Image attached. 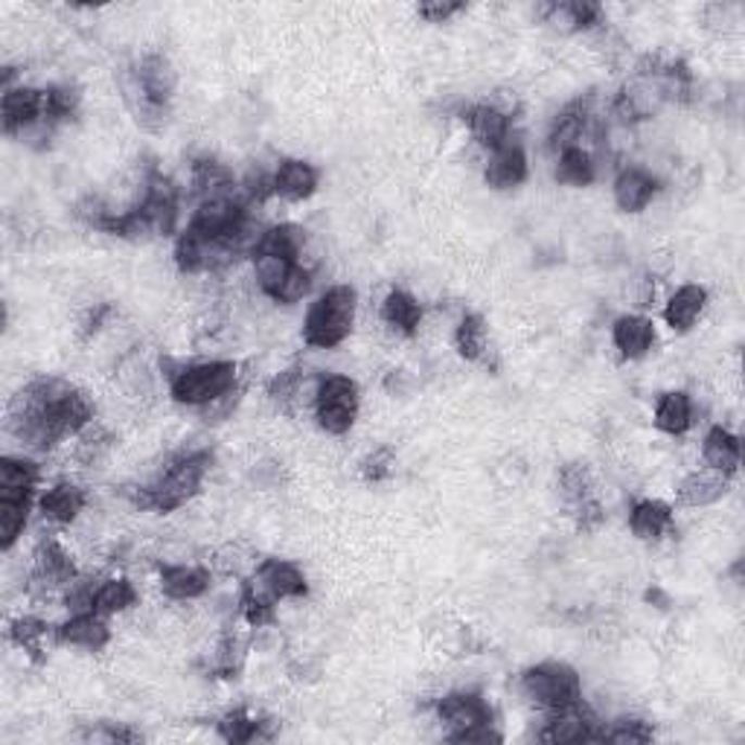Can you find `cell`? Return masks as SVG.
Wrapping results in <instances>:
<instances>
[{
    "label": "cell",
    "instance_id": "cell-36",
    "mask_svg": "<svg viewBox=\"0 0 745 745\" xmlns=\"http://www.w3.org/2000/svg\"><path fill=\"white\" fill-rule=\"evenodd\" d=\"M76 109H79V91L71 85H53L45 91V126L55 128L59 123H67Z\"/></svg>",
    "mask_w": 745,
    "mask_h": 745
},
{
    "label": "cell",
    "instance_id": "cell-33",
    "mask_svg": "<svg viewBox=\"0 0 745 745\" xmlns=\"http://www.w3.org/2000/svg\"><path fill=\"white\" fill-rule=\"evenodd\" d=\"M137 606V589L128 580H105L93 594V611L100 615H117Z\"/></svg>",
    "mask_w": 745,
    "mask_h": 745
},
{
    "label": "cell",
    "instance_id": "cell-10",
    "mask_svg": "<svg viewBox=\"0 0 745 745\" xmlns=\"http://www.w3.org/2000/svg\"><path fill=\"white\" fill-rule=\"evenodd\" d=\"M539 740H545V743H601V728L589 705L580 699L571 708L551 710Z\"/></svg>",
    "mask_w": 745,
    "mask_h": 745
},
{
    "label": "cell",
    "instance_id": "cell-27",
    "mask_svg": "<svg viewBox=\"0 0 745 745\" xmlns=\"http://www.w3.org/2000/svg\"><path fill=\"white\" fill-rule=\"evenodd\" d=\"M192 192L201 201H207L237 192V184H233V175H230L228 166H222L218 161H210V157H201V161L192 164Z\"/></svg>",
    "mask_w": 745,
    "mask_h": 745
},
{
    "label": "cell",
    "instance_id": "cell-30",
    "mask_svg": "<svg viewBox=\"0 0 745 745\" xmlns=\"http://www.w3.org/2000/svg\"><path fill=\"white\" fill-rule=\"evenodd\" d=\"M728 492V478L722 472H693L679 487V504L684 507H708Z\"/></svg>",
    "mask_w": 745,
    "mask_h": 745
},
{
    "label": "cell",
    "instance_id": "cell-46",
    "mask_svg": "<svg viewBox=\"0 0 745 745\" xmlns=\"http://www.w3.org/2000/svg\"><path fill=\"white\" fill-rule=\"evenodd\" d=\"M111 445V437L102 434V437H85L83 449H79V457H83L85 464H93V460H100L102 452H109Z\"/></svg>",
    "mask_w": 745,
    "mask_h": 745
},
{
    "label": "cell",
    "instance_id": "cell-26",
    "mask_svg": "<svg viewBox=\"0 0 745 745\" xmlns=\"http://www.w3.org/2000/svg\"><path fill=\"white\" fill-rule=\"evenodd\" d=\"M41 516L55 521V525H71L85 509V492L73 483H55L38 501Z\"/></svg>",
    "mask_w": 745,
    "mask_h": 745
},
{
    "label": "cell",
    "instance_id": "cell-42",
    "mask_svg": "<svg viewBox=\"0 0 745 745\" xmlns=\"http://www.w3.org/2000/svg\"><path fill=\"white\" fill-rule=\"evenodd\" d=\"M301 379L303 370L301 367H291V370H282L280 376H274V382L268 384V396H272L280 408L289 411V402L301 393Z\"/></svg>",
    "mask_w": 745,
    "mask_h": 745
},
{
    "label": "cell",
    "instance_id": "cell-18",
    "mask_svg": "<svg viewBox=\"0 0 745 745\" xmlns=\"http://www.w3.org/2000/svg\"><path fill=\"white\" fill-rule=\"evenodd\" d=\"M36 490H0V547L12 551L27 528L29 504Z\"/></svg>",
    "mask_w": 745,
    "mask_h": 745
},
{
    "label": "cell",
    "instance_id": "cell-29",
    "mask_svg": "<svg viewBox=\"0 0 745 745\" xmlns=\"http://www.w3.org/2000/svg\"><path fill=\"white\" fill-rule=\"evenodd\" d=\"M705 460L714 472H722L725 478L736 475L740 469V437L731 434L728 428H710L705 437Z\"/></svg>",
    "mask_w": 745,
    "mask_h": 745
},
{
    "label": "cell",
    "instance_id": "cell-17",
    "mask_svg": "<svg viewBox=\"0 0 745 745\" xmlns=\"http://www.w3.org/2000/svg\"><path fill=\"white\" fill-rule=\"evenodd\" d=\"M658 190H661L658 178H653L646 169L629 166L615 181V201L623 213H641V210L649 207V201L658 195Z\"/></svg>",
    "mask_w": 745,
    "mask_h": 745
},
{
    "label": "cell",
    "instance_id": "cell-38",
    "mask_svg": "<svg viewBox=\"0 0 745 745\" xmlns=\"http://www.w3.org/2000/svg\"><path fill=\"white\" fill-rule=\"evenodd\" d=\"M38 466L21 457L0 460V490H36Z\"/></svg>",
    "mask_w": 745,
    "mask_h": 745
},
{
    "label": "cell",
    "instance_id": "cell-28",
    "mask_svg": "<svg viewBox=\"0 0 745 745\" xmlns=\"http://www.w3.org/2000/svg\"><path fill=\"white\" fill-rule=\"evenodd\" d=\"M382 318L388 327L402 332V336H417L419 324H422V306L408 291L393 289L382 303Z\"/></svg>",
    "mask_w": 745,
    "mask_h": 745
},
{
    "label": "cell",
    "instance_id": "cell-44",
    "mask_svg": "<svg viewBox=\"0 0 745 745\" xmlns=\"http://www.w3.org/2000/svg\"><path fill=\"white\" fill-rule=\"evenodd\" d=\"M466 3H443V0H434V3H422L419 7V15L428 21V24H445L449 18H455L457 12H464Z\"/></svg>",
    "mask_w": 745,
    "mask_h": 745
},
{
    "label": "cell",
    "instance_id": "cell-19",
    "mask_svg": "<svg viewBox=\"0 0 745 745\" xmlns=\"http://www.w3.org/2000/svg\"><path fill=\"white\" fill-rule=\"evenodd\" d=\"M611 341L623 358H644L655 344V324L644 315H623L615 320Z\"/></svg>",
    "mask_w": 745,
    "mask_h": 745
},
{
    "label": "cell",
    "instance_id": "cell-35",
    "mask_svg": "<svg viewBox=\"0 0 745 745\" xmlns=\"http://www.w3.org/2000/svg\"><path fill=\"white\" fill-rule=\"evenodd\" d=\"M559 495H563L565 509L594 498V481H591L589 469L582 464H565L559 469Z\"/></svg>",
    "mask_w": 745,
    "mask_h": 745
},
{
    "label": "cell",
    "instance_id": "cell-45",
    "mask_svg": "<svg viewBox=\"0 0 745 745\" xmlns=\"http://www.w3.org/2000/svg\"><path fill=\"white\" fill-rule=\"evenodd\" d=\"M445 740H449V743H483V745H490V743H501L504 736H501L492 725H478V728H469V731H460V734H449Z\"/></svg>",
    "mask_w": 745,
    "mask_h": 745
},
{
    "label": "cell",
    "instance_id": "cell-24",
    "mask_svg": "<svg viewBox=\"0 0 745 745\" xmlns=\"http://www.w3.org/2000/svg\"><path fill=\"white\" fill-rule=\"evenodd\" d=\"M585 126H589V102L573 100L571 105H565V109L556 114L554 126H551V135H547V146L554 149L556 155H563L565 149L580 146Z\"/></svg>",
    "mask_w": 745,
    "mask_h": 745
},
{
    "label": "cell",
    "instance_id": "cell-23",
    "mask_svg": "<svg viewBox=\"0 0 745 745\" xmlns=\"http://www.w3.org/2000/svg\"><path fill=\"white\" fill-rule=\"evenodd\" d=\"M161 589L173 601H195L210 589V573L195 565H164Z\"/></svg>",
    "mask_w": 745,
    "mask_h": 745
},
{
    "label": "cell",
    "instance_id": "cell-43",
    "mask_svg": "<svg viewBox=\"0 0 745 745\" xmlns=\"http://www.w3.org/2000/svg\"><path fill=\"white\" fill-rule=\"evenodd\" d=\"M393 466H396V457H393L391 449H388V445L376 449V452H372V455L362 464L364 481H370V483L388 481V478L393 475Z\"/></svg>",
    "mask_w": 745,
    "mask_h": 745
},
{
    "label": "cell",
    "instance_id": "cell-12",
    "mask_svg": "<svg viewBox=\"0 0 745 745\" xmlns=\"http://www.w3.org/2000/svg\"><path fill=\"white\" fill-rule=\"evenodd\" d=\"M76 565L71 563V556L64 554V547L55 542V539H45L36 551V563H33V573H29V582L36 589H64V585H73L76 582Z\"/></svg>",
    "mask_w": 745,
    "mask_h": 745
},
{
    "label": "cell",
    "instance_id": "cell-13",
    "mask_svg": "<svg viewBox=\"0 0 745 745\" xmlns=\"http://www.w3.org/2000/svg\"><path fill=\"white\" fill-rule=\"evenodd\" d=\"M483 178H487V184H490L492 190H513L518 184L528 181V155H525V146L516 143V140L509 137L507 143L498 146L495 152H490Z\"/></svg>",
    "mask_w": 745,
    "mask_h": 745
},
{
    "label": "cell",
    "instance_id": "cell-21",
    "mask_svg": "<svg viewBox=\"0 0 745 745\" xmlns=\"http://www.w3.org/2000/svg\"><path fill=\"white\" fill-rule=\"evenodd\" d=\"M629 528H632V533H635L637 539L655 542V539H661L664 533L673 530V507L664 504V501L653 498L637 501L635 507H632V513H629Z\"/></svg>",
    "mask_w": 745,
    "mask_h": 745
},
{
    "label": "cell",
    "instance_id": "cell-8",
    "mask_svg": "<svg viewBox=\"0 0 745 745\" xmlns=\"http://www.w3.org/2000/svg\"><path fill=\"white\" fill-rule=\"evenodd\" d=\"M358 417V384L350 376H327L315 393V419L327 434H346Z\"/></svg>",
    "mask_w": 745,
    "mask_h": 745
},
{
    "label": "cell",
    "instance_id": "cell-47",
    "mask_svg": "<svg viewBox=\"0 0 745 745\" xmlns=\"http://www.w3.org/2000/svg\"><path fill=\"white\" fill-rule=\"evenodd\" d=\"M109 315H111L109 303H100V306H93V312L88 315V318H85V324H83V338H91L93 332H100L102 329L100 324L109 318Z\"/></svg>",
    "mask_w": 745,
    "mask_h": 745
},
{
    "label": "cell",
    "instance_id": "cell-32",
    "mask_svg": "<svg viewBox=\"0 0 745 745\" xmlns=\"http://www.w3.org/2000/svg\"><path fill=\"white\" fill-rule=\"evenodd\" d=\"M597 178V164L594 157L582 149V146H573V149H565L559 155V166H556V181L568 184V187H589Z\"/></svg>",
    "mask_w": 745,
    "mask_h": 745
},
{
    "label": "cell",
    "instance_id": "cell-22",
    "mask_svg": "<svg viewBox=\"0 0 745 745\" xmlns=\"http://www.w3.org/2000/svg\"><path fill=\"white\" fill-rule=\"evenodd\" d=\"M705 306H708V291L696 286V282H691V286H682L670 298L667 310H664V320H667V327L673 329V332H687L699 320Z\"/></svg>",
    "mask_w": 745,
    "mask_h": 745
},
{
    "label": "cell",
    "instance_id": "cell-3",
    "mask_svg": "<svg viewBox=\"0 0 745 745\" xmlns=\"http://www.w3.org/2000/svg\"><path fill=\"white\" fill-rule=\"evenodd\" d=\"M175 85H178V76L164 53L143 55L131 67L126 83V102L135 111L137 123H143L146 128L164 126Z\"/></svg>",
    "mask_w": 745,
    "mask_h": 745
},
{
    "label": "cell",
    "instance_id": "cell-9",
    "mask_svg": "<svg viewBox=\"0 0 745 745\" xmlns=\"http://www.w3.org/2000/svg\"><path fill=\"white\" fill-rule=\"evenodd\" d=\"M0 117H3V131L10 137H24L29 128H50L45 126V91L38 88H10L3 91L0 102ZM53 131V128H50Z\"/></svg>",
    "mask_w": 745,
    "mask_h": 745
},
{
    "label": "cell",
    "instance_id": "cell-15",
    "mask_svg": "<svg viewBox=\"0 0 745 745\" xmlns=\"http://www.w3.org/2000/svg\"><path fill=\"white\" fill-rule=\"evenodd\" d=\"M318 169L301 157H286L274 169V192L289 201H303L318 190Z\"/></svg>",
    "mask_w": 745,
    "mask_h": 745
},
{
    "label": "cell",
    "instance_id": "cell-7",
    "mask_svg": "<svg viewBox=\"0 0 745 745\" xmlns=\"http://www.w3.org/2000/svg\"><path fill=\"white\" fill-rule=\"evenodd\" d=\"M233 384H237L233 362L192 364L173 376V400L181 405H213L230 396Z\"/></svg>",
    "mask_w": 745,
    "mask_h": 745
},
{
    "label": "cell",
    "instance_id": "cell-2",
    "mask_svg": "<svg viewBox=\"0 0 745 745\" xmlns=\"http://www.w3.org/2000/svg\"><path fill=\"white\" fill-rule=\"evenodd\" d=\"M306 237L298 225L268 228L251 248L260 289L277 303L303 301L312 289V272L301 263Z\"/></svg>",
    "mask_w": 745,
    "mask_h": 745
},
{
    "label": "cell",
    "instance_id": "cell-4",
    "mask_svg": "<svg viewBox=\"0 0 745 745\" xmlns=\"http://www.w3.org/2000/svg\"><path fill=\"white\" fill-rule=\"evenodd\" d=\"M210 466H213V452H190V455L175 457L152 487L137 492L135 504L140 509H161V513L184 507L187 501L199 495Z\"/></svg>",
    "mask_w": 745,
    "mask_h": 745
},
{
    "label": "cell",
    "instance_id": "cell-20",
    "mask_svg": "<svg viewBox=\"0 0 745 745\" xmlns=\"http://www.w3.org/2000/svg\"><path fill=\"white\" fill-rule=\"evenodd\" d=\"M464 119L469 123V131L481 146L495 152L498 146L509 140V117L507 111L495 109V105H472L466 111Z\"/></svg>",
    "mask_w": 745,
    "mask_h": 745
},
{
    "label": "cell",
    "instance_id": "cell-34",
    "mask_svg": "<svg viewBox=\"0 0 745 745\" xmlns=\"http://www.w3.org/2000/svg\"><path fill=\"white\" fill-rule=\"evenodd\" d=\"M455 346L466 362H481L487 353V324L481 315H475V312L464 315V320L457 324Z\"/></svg>",
    "mask_w": 745,
    "mask_h": 745
},
{
    "label": "cell",
    "instance_id": "cell-31",
    "mask_svg": "<svg viewBox=\"0 0 745 745\" xmlns=\"http://www.w3.org/2000/svg\"><path fill=\"white\" fill-rule=\"evenodd\" d=\"M655 426L661 428L664 434H684L693 426V402L684 391L664 393L658 405H655Z\"/></svg>",
    "mask_w": 745,
    "mask_h": 745
},
{
    "label": "cell",
    "instance_id": "cell-39",
    "mask_svg": "<svg viewBox=\"0 0 745 745\" xmlns=\"http://www.w3.org/2000/svg\"><path fill=\"white\" fill-rule=\"evenodd\" d=\"M242 615L251 627H265L274 623V603L263 589H256V582H245L242 585Z\"/></svg>",
    "mask_w": 745,
    "mask_h": 745
},
{
    "label": "cell",
    "instance_id": "cell-5",
    "mask_svg": "<svg viewBox=\"0 0 745 745\" xmlns=\"http://www.w3.org/2000/svg\"><path fill=\"white\" fill-rule=\"evenodd\" d=\"M355 306H358V294L353 286H332L312 303L310 315L303 320V341L318 350H332L346 336L353 332Z\"/></svg>",
    "mask_w": 745,
    "mask_h": 745
},
{
    "label": "cell",
    "instance_id": "cell-16",
    "mask_svg": "<svg viewBox=\"0 0 745 745\" xmlns=\"http://www.w3.org/2000/svg\"><path fill=\"white\" fill-rule=\"evenodd\" d=\"M55 637L62 644L83 646V649H102L111 641V629L100 611H76L67 623L59 627Z\"/></svg>",
    "mask_w": 745,
    "mask_h": 745
},
{
    "label": "cell",
    "instance_id": "cell-14",
    "mask_svg": "<svg viewBox=\"0 0 745 745\" xmlns=\"http://www.w3.org/2000/svg\"><path fill=\"white\" fill-rule=\"evenodd\" d=\"M256 589H263L272 601H286V597H306L310 585L306 577L294 563L286 559H265L256 568Z\"/></svg>",
    "mask_w": 745,
    "mask_h": 745
},
{
    "label": "cell",
    "instance_id": "cell-37",
    "mask_svg": "<svg viewBox=\"0 0 745 745\" xmlns=\"http://www.w3.org/2000/svg\"><path fill=\"white\" fill-rule=\"evenodd\" d=\"M263 719L248 714L245 708L230 710L228 717L218 722V734L225 736L228 743H251V740H260L263 736Z\"/></svg>",
    "mask_w": 745,
    "mask_h": 745
},
{
    "label": "cell",
    "instance_id": "cell-11",
    "mask_svg": "<svg viewBox=\"0 0 745 745\" xmlns=\"http://www.w3.org/2000/svg\"><path fill=\"white\" fill-rule=\"evenodd\" d=\"M437 717L443 719V725L449 728V734H460L469 728L492 725V705L483 699L481 693H466L455 691L445 693L443 699L437 702Z\"/></svg>",
    "mask_w": 745,
    "mask_h": 745
},
{
    "label": "cell",
    "instance_id": "cell-1",
    "mask_svg": "<svg viewBox=\"0 0 745 745\" xmlns=\"http://www.w3.org/2000/svg\"><path fill=\"white\" fill-rule=\"evenodd\" d=\"M10 431L36 452H47L64 437L93 422V405L83 391L62 379H36L10 402Z\"/></svg>",
    "mask_w": 745,
    "mask_h": 745
},
{
    "label": "cell",
    "instance_id": "cell-41",
    "mask_svg": "<svg viewBox=\"0 0 745 745\" xmlns=\"http://www.w3.org/2000/svg\"><path fill=\"white\" fill-rule=\"evenodd\" d=\"M10 635H12V641H15V644L24 649V653H29V658L41 661V653H45V646H41V637L47 635L45 620L18 618L15 623H12Z\"/></svg>",
    "mask_w": 745,
    "mask_h": 745
},
{
    "label": "cell",
    "instance_id": "cell-40",
    "mask_svg": "<svg viewBox=\"0 0 745 745\" xmlns=\"http://www.w3.org/2000/svg\"><path fill=\"white\" fill-rule=\"evenodd\" d=\"M653 736H655V731L646 725L644 719H618L611 728H603L601 743L637 745V743H649Z\"/></svg>",
    "mask_w": 745,
    "mask_h": 745
},
{
    "label": "cell",
    "instance_id": "cell-6",
    "mask_svg": "<svg viewBox=\"0 0 745 745\" xmlns=\"http://www.w3.org/2000/svg\"><path fill=\"white\" fill-rule=\"evenodd\" d=\"M521 691H525V696L530 702H536L539 708H545L547 714L551 710L571 708V705H577L582 699L580 675H577L573 667H568L563 661H545L525 670V675H521Z\"/></svg>",
    "mask_w": 745,
    "mask_h": 745
},
{
    "label": "cell",
    "instance_id": "cell-25",
    "mask_svg": "<svg viewBox=\"0 0 745 745\" xmlns=\"http://www.w3.org/2000/svg\"><path fill=\"white\" fill-rule=\"evenodd\" d=\"M542 15L547 18V24H556V27L568 29V33H582V29H591L603 24V10L601 3H589V0H577V3H547L542 7Z\"/></svg>",
    "mask_w": 745,
    "mask_h": 745
}]
</instances>
